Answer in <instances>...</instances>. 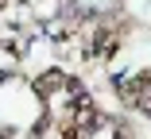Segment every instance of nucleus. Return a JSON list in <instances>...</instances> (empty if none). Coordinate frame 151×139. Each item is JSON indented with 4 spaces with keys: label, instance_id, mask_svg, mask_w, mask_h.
Wrapping results in <instances>:
<instances>
[{
    "label": "nucleus",
    "instance_id": "obj_2",
    "mask_svg": "<svg viewBox=\"0 0 151 139\" xmlns=\"http://www.w3.org/2000/svg\"><path fill=\"white\" fill-rule=\"evenodd\" d=\"M116 139H132V131L128 128H116Z\"/></svg>",
    "mask_w": 151,
    "mask_h": 139
},
{
    "label": "nucleus",
    "instance_id": "obj_1",
    "mask_svg": "<svg viewBox=\"0 0 151 139\" xmlns=\"http://www.w3.org/2000/svg\"><path fill=\"white\" fill-rule=\"evenodd\" d=\"M62 85H66V77L58 73V70H50V73H43V77L35 81V93H39V97H50L54 89H62Z\"/></svg>",
    "mask_w": 151,
    "mask_h": 139
},
{
    "label": "nucleus",
    "instance_id": "obj_3",
    "mask_svg": "<svg viewBox=\"0 0 151 139\" xmlns=\"http://www.w3.org/2000/svg\"><path fill=\"white\" fill-rule=\"evenodd\" d=\"M143 89H147V93H151V70H147V73H143Z\"/></svg>",
    "mask_w": 151,
    "mask_h": 139
}]
</instances>
